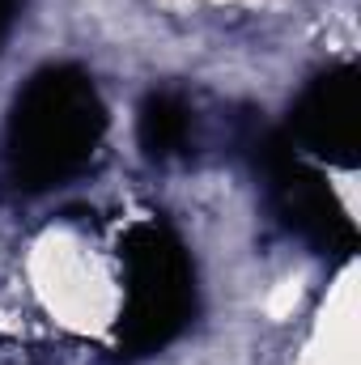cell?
<instances>
[{
  "label": "cell",
  "mask_w": 361,
  "mask_h": 365,
  "mask_svg": "<svg viewBox=\"0 0 361 365\" xmlns=\"http://www.w3.org/2000/svg\"><path fill=\"white\" fill-rule=\"evenodd\" d=\"M106 106L90 73L51 64L26 81L4 123V175L21 191H51L93 162Z\"/></svg>",
  "instance_id": "obj_1"
},
{
  "label": "cell",
  "mask_w": 361,
  "mask_h": 365,
  "mask_svg": "<svg viewBox=\"0 0 361 365\" xmlns=\"http://www.w3.org/2000/svg\"><path fill=\"white\" fill-rule=\"evenodd\" d=\"M195 314V268L179 234L149 221L123 242V310L119 353L149 357L166 349Z\"/></svg>",
  "instance_id": "obj_2"
},
{
  "label": "cell",
  "mask_w": 361,
  "mask_h": 365,
  "mask_svg": "<svg viewBox=\"0 0 361 365\" xmlns=\"http://www.w3.org/2000/svg\"><path fill=\"white\" fill-rule=\"evenodd\" d=\"M247 149L260 166V175L268 182V200L276 217L306 238L315 251H332V255H353L357 247V230L345 217L340 200L327 191V182L319 170H310L302 162V153H293V145L276 132H251Z\"/></svg>",
  "instance_id": "obj_3"
},
{
  "label": "cell",
  "mask_w": 361,
  "mask_h": 365,
  "mask_svg": "<svg viewBox=\"0 0 361 365\" xmlns=\"http://www.w3.org/2000/svg\"><path fill=\"white\" fill-rule=\"evenodd\" d=\"M293 153H310L336 166H357L361 158V81L357 68H332L315 77L289 115Z\"/></svg>",
  "instance_id": "obj_4"
},
{
  "label": "cell",
  "mask_w": 361,
  "mask_h": 365,
  "mask_svg": "<svg viewBox=\"0 0 361 365\" xmlns=\"http://www.w3.org/2000/svg\"><path fill=\"white\" fill-rule=\"evenodd\" d=\"M191 132H195V115H191L187 98L175 90H153L136 110V140H141L145 158H153V162H171V158L187 153Z\"/></svg>",
  "instance_id": "obj_5"
},
{
  "label": "cell",
  "mask_w": 361,
  "mask_h": 365,
  "mask_svg": "<svg viewBox=\"0 0 361 365\" xmlns=\"http://www.w3.org/2000/svg\"><path fill=\"white\" fill-rule=\"evenodd\" d=\"M13 17H17V0H0V47H4V38L13 30Z\"/></svg>",
  "instance_id": "obj_6"
}]
</instances>
